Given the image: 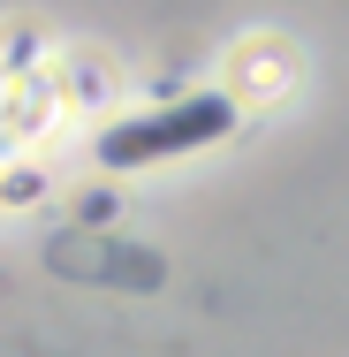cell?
<instances>
[{
    "instance_id": "obj_1",
    "label": "cell",
    "mask_w": 349,
    "mask_h": 357,
    "mask_svg": "<svg viewBox=\"0 0 349 357\" xmlns=\"http://www.w3.org/2000/svg\"><path fill=\"white\" fill-rule=\"evenodd\" d=\"M228 122H235V107L212 99V91H198V99H183V107H152V114L114 122V130L99 137V160H107V167H152V160L190 152V144L228 137Z\"/></svg>"
}]
</instances>
